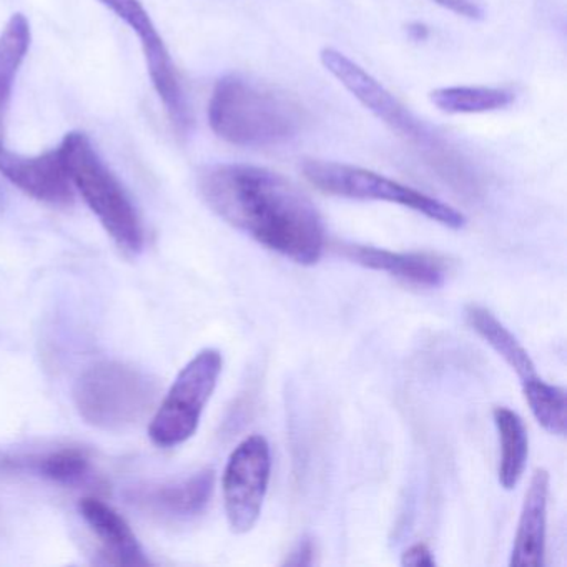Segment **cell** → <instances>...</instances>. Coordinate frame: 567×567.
<instances>
[{"mask_svg": "<svg viewBox=\"0 0 567 567\" xmlns=\"http://www.w3.org/2000/svg\"><path fill=\"white\" fill-rule=\"evenodd\" d=\"M205 204L231 227L298 265L318 264L327 234L313 202L270 168L220 164L198 181Z\"/></svg>", "mask_w": 567, "mask_h": 567, "instance_id": "6da1fadb", "label": "cell"}, {"mask_svg": "<svg viewBox=\"0 0 567 567\" xmlns=\"http://www.w3.org/2000/svg\"><path fill=\"white\" fill-rule=\"evenodd\" d=\"M307 122L303 105L280 89L244 75H225L215 84L208 124L235 147L261 148L297 137Z\"/></svg>", "mask_w": 567, "mask_h": 567, "instance_id": "7a4b0ae2", "label": "cell"}, {"mask_svg": "<svg viewBox=\"0 0 567 567\" xmlns=\"http://www.w3.org/2000/svg\"><path fill=\"white\" fill-rule=\"evenodd\" d=\"M320 62L324 71L333 75L367 111L410 144L446 181L457 185L473 184L470 165L463 155L417 118L370 72L333 48H324L320 52Z\"/></svg>", "mask_w": 567, "mask_h": 567, "instance_id": "3957f363", "label": "cell"}, {"mask_svg": "<svg viewBox=\"0 0 567 567\" xmlns=\"http://www.w3.org/2000/svg\"><path fill=\"white\" fill-rule=\"evenodd\" d=\"M59 154L71 178L95 217L115 244L128 254H141L145 245L141 215L114 172L105 165L87 135L71 132L59 145Z\"/></svg>", "mask_w": 567, "mask_h": 567, "instance_id": "277c9868", "label": "cell"}, {"mask_svg": "<svg viewBox=\"0 0 567 567\" xmlns=\"http://www.w3.org/2000/svg\"><path fill=\"white\" fill-rule=\"evenodd\" d=\"M158 381L121 361H99L75 381L79 416L102 431L121 433L141 423L154 410Z\"/></svg>", "mask_w": 567, "mask_h": 567, "instance_id": "5b68a950", "label": "cell"}, {"mask_svg": "<svg viewBox=\"0 0 567 567\" xmlns=\"http://www.w3.org/2000/svg\"><path fill=\"white\" fill-rule=\"evenodd\" d=\"M300 168L303 177L317 190L331 197L386 202V204L410 208L451 230H461L466 227V217L457 208L368 168L340 164V162L317 161V158L303 161Z\"/></svg>", "mask_w": 567, "mask_h": 567, "instance_id": "8992f818", "label": "cell"}, {"mask_svg": "<svg viewBox=\"0 0 567 567\" xmlns=\"http://www.w3.org/2000/svg\"><path fill=\"white\" fill-rule=\"evenodd\" d=\"M221 368L224 357L214 348L202 350L182 368L148 427V434L157 446H181L197 433L205 406L217 388Z\"/></svg>", "mask_w": 567, "mask_h": 567, "instance_id": "52a82bcc", "label": "cell"}, {"mask_svg": "<svg viewBox=\"0 0 567 567\" xmlns=\"http://www.w3.org/2000/svg\"><path fill=\"white\" fill-rule=\"evenodd\" d=\"M270 477V444L261 434H250L231 451L221 480L225 513L235 534L250 533L260 519Z\"/></svg>", "mask_w": 567, "mask_h": 567, "instance_id": "ba28073f", "label": "cell"}, {"mask_svg": "<svg viewBox=\"0 0 567 567\" xmlns=\"http://www.w3.org/2000/svg\"><path fill=\"white\" fill-rule=\"evenodd\" d=\"M101 2L141 39L152 85L157 91L174 127L181 134H187L192 127L190 105L185 97L171 52L165 48L164 39L158 34L141 0H101Z\"/></svg>", "mask_w": 567, "mask_h": 567, "instance_id": "9c48e42d", "label": "cell"}, {"mask_svg": "<svg viewBox=\"0 0 567 567\" xmlns=\"http://www.w3.org/2000/svg\"><path fill=\"white\" fill-rule=\"evenodd\" d=\"M0 174L35 200L54 207L74 204V187L59 151L45 152L38 157H22L2 148Z\"/></svg>", "mask_w": 567, "mask_h": 567, "instance_id": "30bf717a", "label": "cell"}, {"mask_svg": "<svg viewBox=\"0 0 567 567\" xmlns=\"http://www.w3.org/2000/svg\"><path fill=\"white\" fill-rule=\"evenodd\" d=\"M340 254L353 264L383 271L416 288H440L446 281V258L430 251H391L370 245H341Z\"/></svg>", "mask_w": 567, "mask_h": 567, "instance_id": "8fae6325", "label": "cell"}, {"mask_svg": "<svg viewBox=\"0 0 567 567\" xmlns=\"http://www.w3.org/2000/svg\"><path fill=\"white\" fill-rule=\"evenodd\" d=\"M215 489V471L210 467L171 483L135 487L127 499L141 509L172 519H190L204 513Z\"/></svg>", "mask_w": 567, "mask_h": 567, "instance_id": "7c38bea8", "label": "cell"}, {"mask_svg": "<svg viewBox=\"0 0 567 567\" xmlns=\"http://www.w3.org/2000/svg\"><path fill=\"white\" fill-rule=\"evenodd\" d=\"M547 497L549 473L536 470L524 496L516 537L511 550V567H540L546 557Z\"/></svg>", "mask_w": 567, "mask_h": 567, "instance_id": "4fadbf2b", "label": "cell"}, {"mask_svg": "<svg viewBox=\"0 0 567 567\" xmlns=\"http://www.w3.org/2000/svg\"><path fill=\"white\" fill-rule=\"evenodd\" d=\"M79 513L101 540L107 563L117 564V566L151 564L134 530L114 507L99 497H84L79 503Z\"/></svg>", "mask_w": 567, "mask_h": 567, "instance_id": "5bb4252c", "label": "cell"}, {"mask_svg": "<svg viewBox=\"0 0 567 567\" xmlns=\"http://www.w3.org/2000/svg\"><path fill=\"white\" fill-rule=\"evenodd\" d=\"M464 315L467 324L513 368L514 373L520 378V383L539 377L526 348L497 320L493 311L481 305H467Z\"/></svg>", "mask_w": 567, "mask_h": 567, "instance_id": "9a60e30c", "label": "cell"}, {"mask_svg": "<svg viewBox=\"0 0 567 567\" xmlns=\"http://www.w3.org/2000/svg\"><path fill=\"white\" fill-rule=\"evenodd\" d=\"M494 424L499 436L501 456L499 484L506 491L514 489L519 484L526 470L527 456H529V436L526 424L516 411L506 406H497L493 410Z\"/></svg>", "mask_w": 567, "mask_h": 567, "instance_id": "2e32d148", "label": "cell"}, {"mask_svg": "<svg viewBox=\"0 0 567 567\" xmlns=\"http://www.w3.org/2000/svg\"><path fill=\"white\" fill-rule=\"evenodd\" d=\"M430 101L443 114L474 115L504 111L513 105L516 95L509 89L454 85L434 89L430 94Z\"/></svg>", "mask_w": 567, "mask_h": 567, "instance_id": "e0dca14e", "label": "cell"}, {"mask_svg": "<svg viewBox=\"0 0 567 567\" xmlns=\"http://www.w3.org/2000/svg\"><path fill=\"white\" fill-rule=\"evenodd\" d=\"M31 48V25L22 14H14L0 34V117L9 107L16 75Z\"/></svg>", "mask_w": 567, "mask_h": 567, "instance_id": "ac0fdd59", "label": "cell"}, {"mask_svg": "<svg viewBox=\"0 0 567 567\" xmlns=\"http://www.w3.org/2000/svg\"><path fill=\"white\" fill-rule=\"evenodd\" d=\"M523 393L537 423L550 434L566 433V390L539 377L523 381Z\"/></svg>", "mask_w": 567, "mask_h": 567, "instance_id": "d6986e66", "label": "cell"}, {"mask_svg": "<svg viewBox=\"0 0 567 567\" xmlns=\"http://www.w3.org/2000/svg\"><path fill=\"white\" fill-rule=\"evenodd\" d=\"M14 466L34 471L45 480L59 484H79L91 473V460L78 447H62L44 456L28 461H16Z\"/></svg>", "mask_w": 567, "mask_h": 567, "instance_id": "ffe728a7", "label": "cell"}, {"mask_svg": "<svg viewBox=\"0 0 567 567\" xmlns=\"http://www.w3.org/2000/svg\"><path fill=\"white\" fill-rule=\"evenodd\" d=\"M434 4L470 21L484 19V11L476 0H433Z\"/></svg>", "mask_w": 567, "mask_h": 567, "instance_id": "44dd1931", "label": "cell"}, {"mask_svg": "<svg viewBox=\"0 0 567 567\" xmlns=\"http://www.w3.org/2000/svg\"><path fill=\"white\" fill-rule=\"evenodd\" d=\"M401 564L411 567H433L436 566L433 550L424 543H416L408 547L401 556Z\"/></svg>", "mask_w": 567, "mask_h": 567, "instance_id": "7402d4cb", "label": "cell"}, {"mask_svg": "<svg viewBox=\"0 0 567 567\" xmlns=\"http://www.w3.org/2000/svg\"><path fill=\"white\" fill-rule=\"evenodd\" d=\"M315 559V546L310 539L300 540L284 560V566H311Z\"/></svg>", "mask_w": 567, "mask_h": 567, "instance_id": "603a6c76", "label": "cell"}, {"mask_svg": "<svg viewBox=\"0 0 567 567\" xmlns=\"http://www.w3.org/2000/svg\"><path fill=\"white\" fill-rule=\"evenodd\" d=\"M2 148H4V145L0 144V151H2Z\"/></svg>", "mask_w": 567, "mask_h": 567, "instance_id": "cb8c5ba5", "label": "cell"}]
</instances>
